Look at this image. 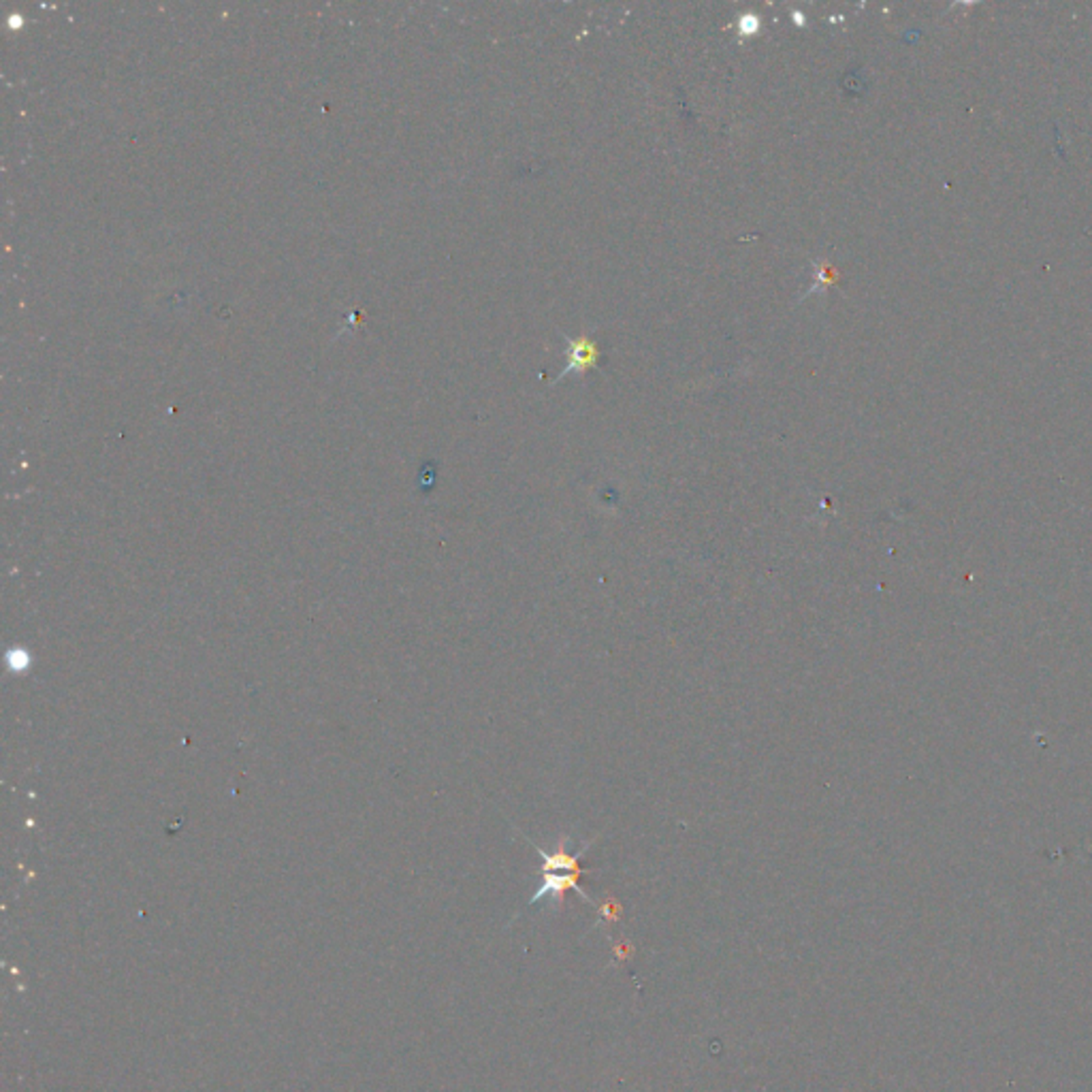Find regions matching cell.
<instances>
[{"label": "cell", "instance_id": "obj_1", "mask_svg": "<svg viewBox=\"0 0 1092 1092\" xmlns=\"http://www.w3.org/2000/svg\"><path fill=\"white\" fill-rule=\"evenodd\" d=\"M589 845H592V843H585L583 849H578L576 854H570V851H565L564 843H559L557 851L549 854V851H544L542 847H538L536 843H532L533 849L538 851V856L542 858V886L536 890V894L532 897L529 905H536V902L542 901L544 897H553L561 902L564 901V894L568 892V890H574V892L581 894L585 901L596 905V902H593L592 898L578 887V875H581V864H578V860L583 858V854L589 849Z\"/></svg>", "mask_w": 1092, "mask_h": 1092}, {"label": "cell", "instance_id": "obj_2", "mask_svg": "<svg viewBox=\"0 0 1092 1092\" xmlns=\"http://www.w3.org/2000/svg\"><path fill=\"white\" fill-rule=\"evenodd\" d=\"M597 359H600V352H597V348H596V344H593V341L585 340V337H583V340L570 341V346H568V367L564 369V373H561V376H565V373H570V372H585V369L593 367V365L597 363Z\"/></svg>", "mask_w": 1092, "mask_h": 1092}, {"label": "cell", "instance_id": "obj_3", "mask_svg": "<svg viewBox=\"0 0 1092 1092\" xmlns=\"http://www.w3.org/2000/svg\"><path fill=\"white\" fill-rule=\"evenodd\" d=\"M757 26H760V22H757L756 15H742L741 18V32H745V35L756 32Z\"/></svg>", "mask_w": 1092, "mask_h": 1092}]
</instances>
